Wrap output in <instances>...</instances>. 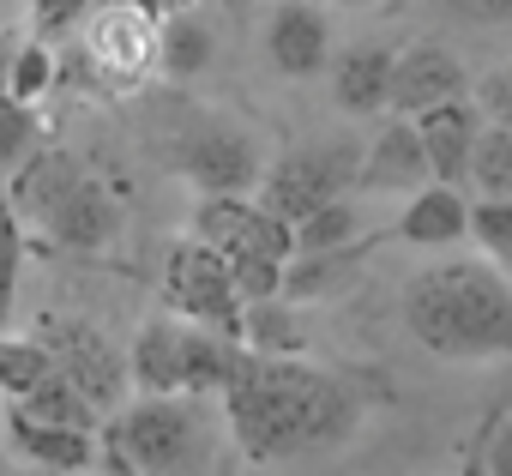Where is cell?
Segmentation results:
<instances>
[{"mask_svg":"<svg viewBox=\"0 0 512 476\" xmlns=\"http://www.w3.org/2000/svg\"><path fill=\"white\" fill-rule=\"evenodd\" d=\"M37 151H43V121H37V109L0 91V181L19 175Z\"/></svg>","mask_w":512,"mask_h":476,"instance_id":"25","label":"cell"},{"mask_svg":"<svg viewBox=\"0 0 512 476\" xmlns=\"http://www.w3.org/2000/svg\"><path fill=\"white\" fill-rule=\"evenodd\" d=\"M428 181L434 175H428V151L416 139V121L410 115H386L380 133L356 157V193H416Z\"/></svg>","mask_w":512,"mask_h":476,"instance_id":"11","label":"cell"},{"mask_svg":"<svg viewBox=\"0 0 512 476\" xmlns=\"http://www.w3.org/2000/svg\"><path fill=\"white\" fill-rule=\"evenodd\" d=\"M332 7H374V0H332Z\"/></svg>","mask_w":512,"mask_h":476,"instance_id":"36","label":"cell"},{"mask_svg":"<svg viewBox=\"0 0 512 476\" xmlns=\"http://www.w3.org/2000/svg\"><path fill=\"white\" fill-rule=\"evenodd\" d=\"M13 476H91V470H49V464H19Z\"/></svg>","mask_w":512,"mask_h":476,"instance_id":"35","label":"cell"},{"mask_svg":"<svg viewBox=\"0 0 512 476\" xmlns=\"http://www.w3.org/2000/svg\"><path fill=\"white\" fill-rule=\"evenodd\" d=\"M482 199H512V127H482L464 175Z\"/></svg>","mask_w":512,"mask_h":476,"instance_id":"26","label":"cell"},{"mask_svg":"<svg viewBox=\"0 0 512 476\" xmlns=\"http://www.w3.org/2000/svg\"><path fill=\"white\" fill-rule=\"evenodd\" d=\"M31 229H43L49 242H55V248H67V254H103V248H115V242H121L127 211H121V199H115L97 175H85V169H79Z\"/></svg>","mask_w":512,"mask_h":476,"instance_id":"7","label":"cell"},{"mask_svg":"<svg viewBox=\"0 0 512 476\" xmlns=\"http://www.w3.org/2000/svg\"><path fill=\"white\" fill-rule=\"evenodd\" d=\"M235 362H241V344H235V338H223V332L187 320V338H181V386H187V398L223 392L229 374H235Z\"/></svg>","mask_w":512,"mask_h":476,"instance_id":"20","label":"cell"},{"mask_svg":"<svg viewBox=\"0 0 512 476\" xmlns=\"http://www.w3.org/2000/svg\"><path fill=\"white\" fill-rule=\"evenodd\" d=\"M326 79H332V103H338L344 115H386L392 49H386V43H350V49H332Z\"/></svg>","mask_w":512,"mask_h":476,"instance_id":"14","label":"cell"},{"mask_svg":"<svg viewBox=\"0 0 512 476\" xmlns=\"http://www.w3.org/2000/svg\"><path fill=\"white\" fill-rule=\"evenodd\" d=\"M464 229H470V199L458 187H446V181H428V187L410 193V205L398 217V242H410V248H452V242H464Z\"/></svg>","mask_w":512,"mask_h":476,"instance_id":"16","label":"cell"},{"mask_svg":"<svg viewBox=\"0 0 512 476\" xmlns=\"http://www.w3.org/2000/svg\"><path fill=\"white\" fill-rule=\"evenodd\" d=\"M13 428V452L25 464H49V470H91L97 464V434L91 428H61V422H37V416H7Z\"/></svg>","mask_w":512,"mask_h":476,"instance_id":"17","label":"cell"},{"mask_svg":"<svg viewBox=\"0 0 512 476\" xmlns=\"http://www.w3.org/2000/svg\"><path fill=\"white\" fill-rule=\"evenodd\" d=\"M241 350L253 356H302V320L290 314L284 296H266V302H241Z\"/></svg>","mask_w":512,"mask_h":476,"instance_id":"21","label":"cell"},{"mask_svg":"<svg viewBox=\"0 0 512 476\" xmlns=\"http://www.w3.org/2000/svg\"><path fill=\"white\" fill-rule=\"evenodd\" d=\"M85 7H91V0H31V19H37L43 37H55V31H67Z\"/></svg>","mask_w":512,"mask_h":476,"instance_id":"31","label":"cell"},{"mask_svg":"<svg viewBox=\"0 0 512 476\" xmlns=\"http://www.w3.org/2000/svg\"><path fill=\"white\" fill-rule=\"evenodd\" d=\"M163 7H193V0H163Z\"/></svg>","mask_w":512,"mask_h":476,"instance_id":"37","label":"cell"},{"mask_svg":"<svg viewBox=\"0 0 512 476\" xmlns=\"http://www.w3.org/2000/svg\"><path fill=\"white\" fill-rule=\"evenodd\" d=\"M404 326L440 362H500L512 356V284L488 260H440L410 278Z\"/></svg>","mask_w":512,"mask_h":476,"instance_id":"2","label":"cell"},{"mask_svg":"<svg viewBox=\"0 0 512 476\" xmlns=\"http://www.w3.org/2000/svg\"><path fill=\"white\" fill-rule=\"evenodd\" d=\"M410 121H416L422 151H428V175L446 181V187H458L470 175V151H476V133H482V115H476L470 91L452 97V103H434V109H422Z\"/></svg>","mask_w":512,"mask_h":476,"instance_id":"13","label":"cell"},{"mask_svg":"<svg viewBox=\"0 0 512 476\" xmlns=\"http://www.w3.org/2000/svg\"><path fill=\"white\" fill-rule=\"evenodd\" d=\"M175 169L199 193H253L260 187V169H266V151L247 127H235L223 115H199L175 139Z\"/></svg>","mask_w":512,"mask_h":476,"instance_id":"5","label":"cell"},{"mask_svg":"<svg viewBox=\"0 0 512 476\" xmlns=\"http://www.w3.org/2000/svg\"><path fill=\"white\" fill-rule=\"evenodd\" d=\"M470 91V73L464 61L434 43V37H416L410 49L392 55V85H386V115H422L434 103H452Z\"/></svg>","mask_w":512,"mask_h":476,"instance_id":"9","label":"cell"},{"mask_svg":"<svg viewBox=\"0 0 512 476\" xmlns=\"http://www.w3.org/2000/svg\"><path fill=\"white\" fill-rule=\"evenodd\" d=\"M43 344H49V356H55V374H67V380L97 404V416H109V410L121 404L127 362H121V350H115L97 326H61V332L43 338Z\"/></svg>","mask_w":512,"mask_h":476,"instance_id":"12","label":"cell"},{"mask_svg":"<svg viewBox=\"0 0 512 476\" xmlns=\"http://www.w3.org/2000/svg\"><path fill=\"white\" fill-rule=\"evenodd\" d=\"M458 7H464L470 19H482V25H506V19H512V0H458Z\"/></svg>","mask_w":512,"mask_h":476,"instance_id":"33","label":"cell"},{"mask_svg":"<svg viewBox=\"0 0 512 476\" xmlns=\"http://www.w3.org/2000/svg\"><path fill=\"white\" fill-rule=\"evenodd\" d=\"M19 278H25V223H19L7 187H0V326L19 308Z\"/></svg>","mask_w":512,"mask_h":476,"instance_id":"27","label":"cell"},{"mask_svg":"<svg viewBox=\"0 0 512 476\" xmlns=\"http://www.w3.org/2000/svg\"><path fill=\"white\" fill-rule=\"evenodd\" d=\"M163 296H169V314L175 320H193V326H211L223 338L241 332V296L229 284V266L223 254H211L205 242H175L169 248V272H163ZM241 344V338H235Z\"/></svg>","mask_w":512,"mask_h":476,"instance_id":"6","label":"cell"},{"mask_svg":"<svg viewBox=\"0 0 512 476\" xmlns=\"http://www.w3.org/2000/svg\"><path fill=\"white\" fill-rule=\"evenodd\" d=\"M211 61H217V31H211V19H199L193 7H175L169 19H157V67L169 73V79H199V73H211Z\"/></svg>","mask_w":512,"mask_h":476,"instance_id":"18","label":"cell"},{"mask_svg":"<svg viewBox=\"0 0 512 476\" xmlns=\"http://www.w3.org/2000/svg\"><path fill=\"white\" fill-rule=\"evenodd\" d=\"M470 103H476L482 127H512V67H506V73H488Z\"/></svg>","mask_w":512,"mask_h":476,"instance_id":"30","label":"cell"},{"mask_svg":"<svg viewBox=\"0 0 512 476\" xmlns=\"http://www.w3.org/2000/svg\"><path fill=\"white\" fill-rule=\"evenodd\" d=\"M362 266V242L332 248V254H290L284 260V302H320V296H344L350 278Z\"/></svg>","mask_w":512,"mask_h":476,"instance_id":"19","label":"cell"},{"mask_svg":"<svg viewBox=\"0 0 512 476\" xmlns=\"http://www.w3.org/2000/svg\"><path fill=\"white\" fill-rule=\"evenodd\" d=\"M332 13L314 0H278L266 19V61L284 79H320L332 61Z\"/></svg>","mask_w":512,"mask_h":476,"instance_id":"10","label":"cell"},{"mask_svg":"<svg viewBox=\"0 0 512 476\" xmlns=\"http://www.w3.org/2000/svg\"><path fill=\"white\" fill-rule=\"evenodd\" d=\"M350 242H362V211H356L350 193L326 199L320 211H308L296 223V254H332V248H350Z\"/></svg>","mask_w":512,"mask_h":476,"instance_id":"23","label":"cell"},{"mask_svg":"<svg viewBox=\"0 0 512 476\" xmlns=\"http://www.w3.org/2000/svg\"><path fill=\"white\" fill-rule=\"evenodd\" d=\"M49 85H55V55H49V43H25L19 37V49H13V67H7V97H19V103H43L49 97Z\"/></svg>","mask_w":512,"mask_h":476,"instance_id":"29","label":"cell"},{"mask_svg":"<svg viewBox=\"0 0 512 476\" xmlns=\"http://www.w3.org/2000/svg\"><path fill=\"white\" fill-rule=\"evenodd\" d=\"M470 242L482 248V260L488 266H500V272H512V199H476L470 205Z\"/></svg>","mask_w":512,"mask_h":476,"instance_id":"28","label":"cell"},{"mask_svg":"<svg viewBox=\"0 0 512 476\" xmlns=\"http://www.w3.org/2000/svg\"><path fill=\"white\" fill-rule=\"evenodd\" d=\"M488 476H512V422H500L488 440Z\"/></svg>","mask_w":512,"mask_h":476,"instance_id":"32","label":"cell"},{"mask_svg":"<svg viewBox=\"0 0 512 476\" xmlns=\"http://www.w3.org/2000/svg\"><path fill=\"white\" fill-rule=\"evenodd\" d=\"M181 338H187V320H175V314H157L139 326V338L127 350V380L139 386V398L187 392L181 386Z\"/></svg>","mask_w":512,"mask_h":476,"instance_id":"15","label":"cell"},{"mask_svg":"<svg viewBox=\"0 0 512 476\" xmlns=\"http://www.w3.org/2000/svg\"><path fill=\"white\" fill-rule=\"evenodd\" d=\"M199 458V404L187 392L139 398L115 422V464L133 476H181Z\"/></svg>","mask_w":512,"mask_h":476,"instance_id":"4","label":"cell"},{"mask_svg":"<svg viewBox=\"0 0 512 476\" xmlns=\"http://www.w3.org/2000/svg\"><path fill=\"white\" fill-rule=\"evenodd\" d=\"M13 410H19V416H37V422H61V428H91V434H97V422H103L97 404H91L67 374H49L43 386H31L25 398H13Z\"/></svg>","mask_w":512,"mask_h":476,"instance_id":"22","label":"cell"},{"mask_svg":"<svg viewBox=\"0 0 512 476\" xmlns=\"http://www.w3.org/2000/svg\"><path fill=\"white\" fill-rule=\"evenodd\" d=\"M13 49H19V31L0 25V91H7V67H13Z\"/></svg>","mask_w":512,"mask_h":476,"instance_id":"34","label":"cell"},{"mask_svg":"<svg viewBox=\"0 0 512 476\" xmlns=\"http://www.w3.org/2000/svg\"><path fill=\"white\" fill-rule=\"evenodd\" d=\"M85 55L109 85H133L145 67H157V13L139 0H109L85 31Z\"/></svg>","mask_w":512,"mask_h":476,"instance_id":"8","label":"cell"},{"mask_svg":"<svg viewBox=\"0 0 512 476\" xmlns=\"http://www.w3.org/2000/svg\"><path fill=\"white\" fill-rule=\"evenodd\" d=\"M229 428L247 458H290L308 446L350 440L368 416L362 392L302 356H253L241 350L229 386H223Z\"/></svg>","mask_w":512,"mask_h":476,"instance_id":"1","label":"cell"},{"mask_svg":"<svg viewBox=\"0 0 512 476\" xmlns=\"http://www.w3.org/2000/svg\"><path fill=\"white\" fill-rule=\"evenodd\" d=\"M0 25H7V0H0Z\"/></svg>","mask_w":512,"mask_h":476,"instance_id":"38","label":"cell"},{"mask_svg":"<svg viewBox=\"0 0 512 476\" xmlns=\"http://www.w3.org/2000/svg\"><path fill=\"white\" fill-rule=\"evenodd\" d=\"M356 157L362 145L350 139H320V145H302V151H284L278 163L260 169V187H253V205L272 211L278 223H302L308 211H320L326 199L338 193H356Z\"/></svg>","mask_w":512,"mask_h":476,"instance_id":"3","label":"cell"},{"mask_svg":"<svg viewBox=\"0 0 512 476\" xmlns=\"http://www.w3.org/2000/svg\"><path fill=\"white\" fill-rule=\"evenodd\" d=\"M49 374H55V356H49L43 338H19V332L0 326V392H7V398H25V392L43 386Z\"/></svg>","mask_w":512,"mask_h":476,"instance_id":"24","label":"cell"}]
</instances>
